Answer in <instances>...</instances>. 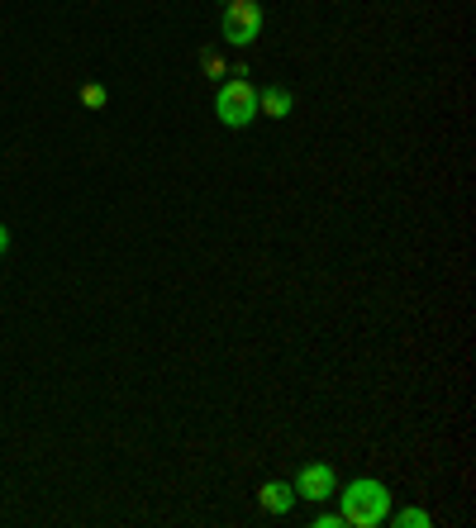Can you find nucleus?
<instances>
[{"label": "nucleus", "mask_w": 476, "mask_h": 528, "mask_svg": "<svg viewBox=\"0 0 476 528\" xmlns=\"http://www.w3.org/2000/svg\"><path fill=\"white\" fill-rule=\"evenodd\" d=\"M215 115H219V124H229V129L253 124V119H258V86L243 81V77L224 81V86L215 91Z\"/></svg>", "instance_id": "nucleus-2"}, {"label": "nucleus", "mask_w": 476, "mask_h": 528, "mask_svg": "<svg viewBox=\"0 0 476 528\" xmlns=\"http://www.w3.org/2000/svg\"><path fill=\"white\" fill-rule=\"evenodd\" d=\"M334 495H338V514H343L348 528H377L391 519V495H386V486L372 481V476H357V481H348V486L334 490Z\"/></svg>", "instance_id": "nucleus-1"}, {"label": "nucleus", "mask_w": 476, "mask_h": 528, "mask_svg": "<svg viewBox=\"0 0 476 528\" xmlns=\"http://www.w3.org/2000/svg\"><path fill=\"white\" fill-rule=\"evenodd\" d=\"M396 524H400V528H429L434 519H429L424 509H400V514H396Z\"/></svg>", "instance_id": "nucleus-9"}, {"label": "nucleus", "mask_w": 476, "mask_h": 528, "mask_svg": "<svg viewBox=\"0 0 476 528\" xmlns=\"http://www.w3.org/2000/svg\"><path fill=\"white\" fill-rule=\"evenodd\" d=\"M224 5H229V0H224Z\"/></svg>", "instance_id": "nucleus-12"}, {"label": "nucleus", "mask_w": 476, "mask_h": 528, "mask_svg": "<svg viewBox=\"0 0 476 528\" xmlns=\"http://www.w3.org/2000/svg\"><path fill=\"white\" fill-rule=\"evenodd\" d=\"M200 67H205V77L215 81V86H219V77H229V62L219 58L215 48H205V53H200Z\"/></svg>", "instance_id": "nucleus-7"}, {"label": "nucleus", "mask_w": 476, "mask_h": 528, "mask_svg": "<svg viewBox=\"0 0 476 528\" xmlns=\"http://www.w3.org/2000/svg\"><path fill=\"white\" fill-rule=\"evenodd\" d=\"M258 505L267 509V514H291V509H296V486H286V481H267V486L258 490Z\"/></svg>", "instance_id": "nucleus-5"}, {"label": "nucleus", "mask_w": 476, "mask_h": 528, "mask_svg": "<svg viewBox=\"0 0 476 528\" xmlns=\"http://www.w3.org/2000/svg\"><path fill=\"white\" fill-rule=\"evenodd\" d=\"M262 24H267V15H262L258 0H229V5H224V39L234 43V48L258 43Z\"/></svg>", "instance_id": "nucleus-3"}, {"label": "nucleus", "mask_w": 476, "mask_h": 528, "mask_svg": "<svg viewBox=\"0 0 476 528\" xmlns=\"http://www.w3.org/2000/svg\"><path fill=\"white\" fill-rule=\"evenodd\" d=\"M105 86H100V81H86V86H81V105H86V110H105Z\"/></svg>", "instance_id": "nucleus-8"}, {"label": "nucleus", "mask_w": 476, "mask_h": 528, "mask_svg": "<svg viewBox=\"0 0 476 528\" xmlns=\"http://www.w3.org/2000/svg\"><path fill=\"white\" fill-rule=\"evenodd\" d=\"M5 248H10V229L0 224V257H5Z\"/></svg>", "instance_id": "nucleus-11"}, {"label": "nucleus", "mask_w": 476, "mask_h": 528, "mask_svg": "<svg viewBox=\"0 0 476 528\" xmlns=\"http://www.w3.org/2000/svg\"><path fill=\"white\" fill-rule=\"evenodd\" d=\"M291 91L286 86H258V115H267V119H286L291 115Z\"/></svg>", "instance_id": "nucleus-6"}, {"label": "nucleus", "mask_w": 476, "mask_h": 528, "mask_svg": "<svg viewBox=\"0 0 476 528\" xmlns=\"http://www.w3.org/2000/svg\"><path fill=\"white\" fill-rule=\"evenodd\" d=\"M315 524H319V528H343V514H338V509H324Z\"/></svg>", "instance_id": "nucleus-10"}, {"label": "nucleus", "mask_w": 476, "mask_h": 528, "mask_svg": "<svg viewBox=\"0 0 476 528\" xmlns=\"http://www.w3.org/2000/svg\"><path fill=\"white\" fill-rule=\"evenodd\" d=\"M334 490H338L334 467H324V462H310V467H300V476H296V500H315V505H324V500H334Z\"/></svg>", "instance_id": "nucleus-4"}]
</instances>
